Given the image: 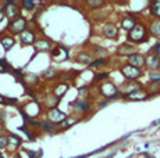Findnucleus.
<instances>
[{
    "mask_svg": "<svg viewBox=\"0 0 160 158\" xmlns=\"http://www.w3.org/2000/svg\"><path fill=\"white\" fill-rule=\"evenodd\" d=\"M135 25H137V22H135V18L132 16H127V17H124L121 20V28L122 29H127L128 32H130Z\"/></svg>",
    "mask_w": 160,
    "mask_h": 158,
    "instance_id": "17",
    "label": "nucleus"
},
{
    "mask_svg": "<svg viewBox=\"0 0 160 158\" xmlns=\"http://www.w3.org/2000/svg\"><path fill=\"white\" fill-rule=\"evenodd\" d=\"M36 6L35 2H31V0H24V2H21V7L25 8V10H33Z\"/></svg>",
    "mask_w": 160,
    "mask_h": 158,
    "instance_id": "27",
    "label": "nucleus"
},
{
    "mask_svg": "<svg viewBox=\"0 0 160 158\" xmlns=\"http://www.w3.org/2000/svg\"><path fill=\"white\" fill-rule=\"evenodd\" d=\"M79 122V118H74V117H70V118H66V119L61 122V126L63 128H70L72 125H75V123Z\"/></svg>",
    "mask_w": 160,
    "mask_h": 158,
    "instance_id": "25",
    "label": "nucleus"
},
{
    "mask_svg": "<svg viewBox=\"0 0 160 158\" xmlns=\"http://www.w3.org/2000/svg\"><path fill=\"white\" fill-rule=\"evenodd\" d=\"M74 108L79 111H87L89 110V103L85 100H77V101H74Z\"/></svg>",
    "mask_w": 160,
    "mask_h": 158,
    "instance_id": "22",
    "label": "nucleus"
},
{
    "mask_svg": "<svg viewBox=\"0 0 160 158\" xmlns=\"http://www.w3.org/2000/svg\"><path fill=\"white\" fill-rule=\"evenodd\" d=\"M145 65H148L150 69H158L160 67L159 57H156L155 54H149L148 57H145Z\"/></svg>",
    "mask_w": 160,
    "mask_h": 158,
    "instance_id": "16",
    "label": "nucleus"
},
{
    "mask_svg": "<svg viewBox=\"0 0 160 158\" xmlns=\"http://www.w3.org/2000/svg\"><path fill=\"white\" fill-rule=\"evenodd\" d=\"M139 158H150V156H148V154L143 153V154H141V157H139Z\"/></svg>",
    "mask_w": 160,
    "mask_h": 158,
    "instance_id": "38",
    "label": "nucleus"
},
{
    "mask_svg": "<svg viewBox=\"0 0 160 158\" xmlns=\"http://www.w3.org/2000/svg\"><path fill=\"white\" fill-rule=\"evenodd\" d=\"M33 47L36 49V51H49L52 49V44L48 39H36Z\"/></svg>",
    "mask_w": 160,
    "mask_h": 158,
    "instance_id": "14",
    "label": "nucleus"
},
{
    "mask_svg": "<svg viewBox=\"0 0 160 158\" xmlns=\"http://www.w3.org/2000/svg\"><path fill=\"white\" fill-rule=\"evenodd\" d=\"M46 118H48V122L50 123H61L67 117L58 108H49L46 112Z\"/></svg>",
    "mask_w": 160,
    "mask_h": 158,
    "instance_id": "4",
    "label": "nucleus"
},
{
    "mask_svg": "<svg viewBox=\"0 0 160 158\" xmlns=\"http://www.w3.org/2000/svg\"><path fill=\"white\" fill-rule=\"evenodd\" d=\"M0 10L4 14V18H8V20H14V18L20 17V7L14 2H11V0L3 3Z\"/></svg>",
    "mask_w": 160,
    "mask_h": 158,
    "instance_id": "3",
    "label": "nucleus"
},
{
    "mask_svg": "<svg viewBox=\"0 0 160 158\" xmlns=\"http://www.w3.org/2000/svg\"><path fill=\"white\" fill-rule=\"evenodd\" d=\"M107 77H109V74H107V72H100V74H98L96 77H95V81H102V79L107 78Z\"/></svg>",
    "mask_w": 160,
    "mask_h": 158,
    "instance_id": "32",
    "label": "nucleus"
},
{
    "mask_svg": "<svg viewBox=\"0 0 160 158\" xmlns=\"http://www.w3.org/2000/svg\"><path fill=\"white\" fill-rule=\"evenodd\" d=\"M150 79L152 81H160V72H152L150 74Z\"/></svg>",
    "mask_w": 160,
    "mask_h": 158,
    "instance_id": "33",
    "label": "nucleus"
},
{
    "mask_svg": "<svg viewBox=\"0 0 160 158\" xmlns=\"http://www.w3.org/2000/svg\"><path fill=\"white\" fill-rule=\"evenodd\" d=\"M39 126H42L45 130H52L53 129V125H52L50 122H48V121H42V122H39Z\"/></svg>",
    "mask_w": 160,
    "mask_h": 158,
    "instance_id": "31",
    "label": "nucleus"
},
{
    "mask_svg": "<svg viewBox=\"0 0 160 158\" xmlns=\"http://www.w3.org/2000/svg\"><path fill=\"white\" fill-rule=\"evenodd\" d=\"M0 133H3V123L0 122Z\"/></svg>",
    "mask_w": 160,
    "mask_h": 158,
    "instance_id": "41",
    "label": "nucleus"
},
{
    "mask_svg": "<svg viewBox=\"0 0 160 158\" xmlns=\"http://www.w3.org/2000/svg\"><path fill=\"white\" fill-rule=\"evenodd\" d=\"M18 38H20V42L22 44H25V46H29V44H33L36 40L35 38V33H33V31H31V29H24L22 32L18 35Z\"/></svg>",
    "mask_w": 160,
    "mask_h": 158,
    "instance_id": "8",
    "label": "nucleus"
},
{
    "mask_svg": "<svg viewBox=\"0 0 160 158\" xmlns=\"http://www.w3.org/2000/svg\"><path fill=\"white\" fill-rule=\"evenodd\" d=\"M17 103V100L15 99H10V97H4V104H15Z\"/></svg>",
    "mask_w": 160,
    "mask_h": 158,
    "instance_id": "35",
    "label": "nucleus"
},
{
    "mask_svg": "<svg viewBox=\"0 0 160 158\" xmlns=\"http://www.w3.org/2000/svg\"><path fill=\"white\" fill-rule=\"evenodd\" d=\"M0 154H2V151H0Z\"/></svg>",
    "mask_w": 160,
    "mask_h": 158,
    "instance_id": "43",
    "label": "nucleus"
},
{
    "mask_svg": "<svg viewBox=\"0 0 160 158\" xmlns=\"http://www.w3.org/2000/svg\"><path fill=\"white\" fill-rule=\"evenodd\" d=\"M27 20L24 17H17L14 18V20H10V22H8L7 25V31L11 33V36L13 35H20L21 32L24 31V29H27Z\"/></svg>",
    "mask_w": 160,
    "mask_h": 158,
    "instance_id": "2",
    "label": "nucleus"
},
{
    "mask_svg": "<svg viewBox=\"0 0 160 158\" xmlns=\"http://www.w3.org/2000/svg\"><path fill=\"white\" fill-rule=\"evenodd\" d=\"M13 158H22V157H21V154H14V156H13Z\"/></svg>",
    "mask_w": 160,
    "mask_h": 158,
    "instance_id": "40",
    "label": "nucleus"
},
{
    "mask_svg": "<svg viewBox=\"0 0 160 158\" xmlns=\"http://www.w3.org/2000/svg\"><path fill=\"white\" fill-rule=\"evenodd\" d=\"M58 101H60V100H58L54 95H48V96H45L43 104L46 105V107H49V108H56V105L58 104Z\"/></svg>",
    "mask_w": 160,
    "mask_h": 158,
    "instance_id": "18",
    "label": "nucleus"
},
{
    "mask_svg": "<svg viewBox=\"0 0 160 158\" xmlns=\"http://www.w3.org/2000/svg\"><path fill=\"white\" fill-rule=\"evenodd\" d=\"M106 63H107V58H104V57H103V58H96L95 61L91 63V67H92V68H95V67H102Z\"/></svg>",
    "mask_w": 160,
    "mask_h": 158,
    "instance_id": "28",
    "label": "nucleus"
},
{
    "mask_svg": "<svg viewBox=\"0 0 160 158\" xmlns=\"http://www.w3.org/2000/svg\"><path fill=\"white\" fill-rule=\"evenodd\" d=\"M50 56H52V60H53V61L63 63L68 58V51H67V49L63 47V46H56L54 49H52Z\"/></svg>",
    "mask_w": 160,
    "mask_h": 158,
    "instance_id": "5",
    "label": "nucleus"
},
{
    "mask_svg": "<svg viewBox=\"0 0 160 158\" xmlns=\"http://www.w3.org/2000/svg\"><path fill=\"white\" fill-rule=\"evenodd\" d=\"M0 158H4V156H3V154H0Z\"/></svg>",
    "mask_w": 160,
    "mask_h": 158,
    "instance_id": "42",
    "label": "nucleus"
},
{
    "mask_svg": "<svg viewBox=\"0 0 160 158\" xmlns=\"http://www.w3.org/2000/svg\"><path fill=\"white\" fill-rule=\"evenodd\" d=\"M138 89H141L139 83H127V85H124V86H122L121 92L128 93V95H130V93L135 92V90H138Z\"/></svg>",
    "mask_w": 160,
    "mask_h": 158,
    "instance_id": "23",
    "label": "nucleus"
},
{
    "mask_svg": "<svg viewBox=\"0 0 160 158\" xmlns=\"http://www.w3.org/2000/svg\"><path fill=\"white\" fill-rule=\"evenodd\" d=\"M99 90H100V93H102L104 97H107V99L116 97L117 92H118V90H117V87H116V85L113 83V82H103V83L100 85Z\"/></svg>",
    "mask_w": 160,
    "mask_h": 158,
    "instance_id": "6",
    "label": "nucleus"
},
{
    "mask_svg": "<svg viewBox=\"0 0 160 158\" xmlns=\"http://www.w3.org/2000/svg\"><path fill=\"white\" fill-rule=\"evenodd\" d=\"M6 147H7V137H6V135L0 133V150H3Z\"/></svg>",
    "mask_w": 160,
    "mask_h": 158,
    "instance_id": "30",
    "label": "nucleus"
},
{
    "mask_svg": "<svg viewBox=\"0 0 160 158\" xmlns=\"http://www.w3.org/2000/svg\"><path fill=\"white\" fill-rule=\"evenodd\" d=\"M6 137H7V147L6 148H8L10 151H15L21 146V143H22L20 136L14 135V133H7Z\"/></svg>",
    "mask_w": 160,
    "mask_h": 158,
    "instance_id": "9",
    "label": "nucleus"
},
{
    "mask_svg": "<svg viewBox=\"0 0 160 158\" xmlns=\"http://www.w3.org/2000/svg\"><path fill=\"white\" fill-rule=\"evenodd\" d=\"M150 11L153 13V16L160 17V0H158V2H153L152 4H150Z\"/></svg>",
    "mask_w": 160,
    "mask_h": 158,
    "instance_id": "26",
    "label": "nucleus"
},
{
    "mask_svg": "<svg viewBox=\"0 0 160 158\" xmlns=\"http://www.w3.org/2000/svg\"><path fill=\"white\" fill-rule=\"evenodd\" d=\"M134 51H135V47H132L130 46V43H125V44H122V46H120L118 47V54L120 56H132L134 54Z\"/></svg>",
    "mask_w": 160,
    "mask_h": 158,
    "instance_id": "19",
    "label": "nucleus"
},
{
    "mask_svg": "<svg viewBox=\"0 0 160 158\" xmlns=\"http://www.w3.org/2000/svg\"><path fill=\"white\" fill-rule=\"evenodd\" d=\"M128 39L131 42L139 43V42L146 40V26L143 24H137L134 28L128 32Z\"/></svg>",
    "mask_w": 160,
    "mask_h": 158,
    "instance_id": "1",
    "label": "nucleus"
},
{
    "mask_svg": "<svg viewBox=\"0 0 160 158\" xmlns=\"http://www.w3.org/2000/svg\"><path fill=\"white\" fill-rule=\"evenodd\" d=\"M77 61L79 64H87V65H91L92 63V56L87 51H81V53L78 54V57H77Z\"/></svg>",
    "mask_w": 160,
    "mask_h": 158,
    "instance_id": "20",
    "label": "nucleus"
},
{
    "mask_svg": "<svg viewBox=\"0 0 160 158\" xmlns=\"http://www.w3.org/2000/svg\"><path fill=\"white\" fill-rule=\"evenodd\" d=\"M0 104H4V96L0 95Z\"/></svg>",
    "mask_w": 160,
    "mask_h": 158,
    "instance_id": "37",
    "label": "nucleus"
},
{
    "mask_svg": "<svg viewBox=\"0 0 160 158\" xmlns=\"http://www.w3.org/2000/svg\"><path fill=\"white\" fill-rule=\"evenodd\" d=\"M88 4L89 6H93V7H96V8H99V6H103L104 2H88Z\"/></svg>",
    "mask_w": 160,
    "mask_h": 158,
    "instance_id": "34",
    "label": "nucleus"
},
{
    "mask_svg": "<svg viewBox=\"0 0 160 158\" xmlns=\"http://www.w3.org/2000/svg\"><path fill=\"white\" fill-rule=\"evenodd\" d=\"M67 90H68V85L66 83V82H61V83H57L56 86H54V89H53V95L57 97L58 100L61 99L64 95L67 93Z\"/></svg>",
    "mask_w": 160,
    "mask_h": 158,
    "instance_id": "15",
    "label": "nucleus"
},
{
    "mask_svg": "<svg viewBox=\"0 0 160 158\" xmlns=\"http://www.w3.org/2000/svg\"><path fill=\"white\" fill-rule=\"evenodd\" d=\"M4 72H13V67L4 58H0V74H4Z\"/></svg>",
    "mask_w": 160,
    "mask_h": 158,
    "instance_id": "24",
    "label": "nucleus"
},
{
    "mask_svg": "<svg viewBox=\"0 0 160 158\" xmlns=\"http://www.w3.org/2000/svg\"><path fill=\"white\" fill-rule=\"evenodd\" d=\"M45 79H50V78H54L56 77V69H53V68H49V69H46V71L43 72V75H42Z\"/></svg>",
    "mask_w": 160,
    "mask_h": 158,
    "instance_id": "29",
    "label": "nucleus"
},
{
    "mask_svg": "<svg viewBox=\"0 0 160 158\" xmlns=\"http://www.w3.org/2000/svg\"><path fill=\"white\" fill-rule=\"evenodd\" d=\"M128 65L135 67V68L141 69L143 65H145V57H143L142 54H137V53H134L132 56L128 57Z\"/></svg>",
    "mask_w": 160,
    "mask_h": 158,
    "instance_id": "10",
    "label": "nucleus"
},
{
    "mask_svg": "<svg viewBox=\"0 0 160 158\" xmlns=\"http://www.w3.org/2000/svg\"><path fill=\"white\" fill-rule=\"evenodd\" d=\"M148 96H149V93L145 89H138L128 95V100H131V101H139V100H146Z\"/></svg>",
    "mask_w": 160,
    "mask_h": 158,
    "instance_id": "12",
    "label": "nucleus"
},
{
    "mask_svg": "<svg viewBox=\"0 0 160 158\" xmlns=\"http://www.w3.org/2000/svg\"><path fill=\"white\" fill-rule=\"evenodd\" d=\"M121 74L124 75L127 79L132 81V79L139 78L141 75H142V72H141V69H138V68H135V67H131V65H128V64H125V65L121 68Z\"/></svg>",
    "mask_w": 160,
    "mask_h": 158,
    "instance_id": "7",
    "label": "nucleus"
},
{
    "mask_svg": "<svg viewBox=\"0 0 160 158\" xmlns=\"http://www.w3.org/2000/svg\"><path fill=\"white\" fill-rule=\"evenodd\" d=\"M103 33L106 38L109 39H116L117 35H118V28L114 25V24H106L103 28Z\"/></svg>",
    "mask_w": 160,
    "mask_h": 158,
    "instance_id": "13",
    "label": "nucleus"
},
{
    "mask_svg": "<svg viewBox=\"0 0 160 158\" xmlns=\"http://www.w3.org/2000/svg\"><path fill=\"white\" fill-rule=\"evenodd\" d=\"M153 51H155V56L156 57H160V43H158L153 49Z\"/></svg>",
    "mask_w": 160,
    "mask_h": 158,
    "instance_id": "36",
    "label": "nucleus"
},
{
    "mask_svg": "<svg viewBox=\"0 0 160 158\" xmlns=\"http://www.w3.org/2000/svg\"><path fill=\"white\" fill-rule=\"evenodd\" d=\"M0 43H2L3 49H4L6 51H8V50H11V49H13V46L15 44V39H14V36H11V35H8V33H6V35L0 36Z\"/></svg>",
    "mask_w": 160,
    "mask_h": 158,
    "instance_id": "11",
    "label": "nucleus"
},
{
    "mask_svg": "<svg viewBox=\"0 0 160 158\" xmlns=\"http://www.w3.org/2000/svg\"><path fill=\"white\" fill-rule=\"evenodd\" d=\"M4 20V14L2 13V10H0V22H2V21Z\"/></svg>",
    "mask_w": 160,
    "mask_h": 158,
    "instance_id": "39",
    "label": "nucleus"
},
{
    "mask_svg": "<svg viewBox=\"0 0 160 158\" xmlns=\"http://www.w3.org/2000/svg\"><path fill=\"white\" fill-rule=\"evenodd\" d=\"M149 31L153 36H158L160 38V20H155L149 26Z\"/></svg>",
    "mask_w": 160,
    "mask_h": 158,
    "instance_id": "21",
    "label": "nucleus"
}]
</instances>
